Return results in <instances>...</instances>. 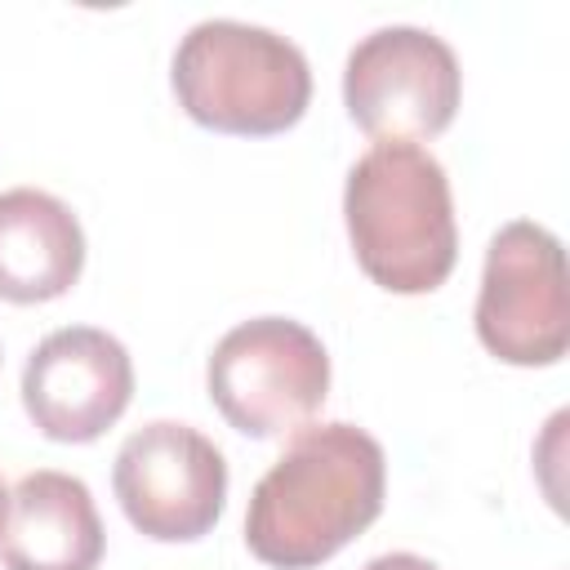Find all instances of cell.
Masks as SVG:
<instances>
[{"label":"cell","instance_id":"6da1fadb","mask_svg":"<svg viewBox=\"0 0 570 570\" xmlns=\"http://www.w3.org/2000/svg\"><path fill=\"white\" fill-rule=\"evenodd\" d=\"M383 490L387 459L365 428L307 423L254 485L245 543L263 566L312 570L383 512Z\"/></svg>","mask_w":570,"mask_h":570},{"label":"cell","instance_id":"7a4b0ae2","mask_svg":"<svg viewBox=\"0 0 570 570\" xmlns=\"http://www.w3.org/2000/svg\"><path fill=\"white\" fill-rule=\"evenodd\" d=\"M343 218L361 272L392 294H432L454 272L450 178L419 142H374L347 169Z\"/></svg>","mask_w":570,"mask_h":570},{"label":"cell","instance_id":"3957f363","mask_svg":"<svg viewBox=\"0 0 570 570\" xmlns=\"http://www.w3.org/2000/svg\"><path fill=\"white\" fill-rule=\"evenodd\" d=\"M178 107L218 134H281L312 98V67L294 40L272 27L205 18L174 49Z\"/></svg>","mask_w":570,"mask_h":570},{"label":"cell","instance_id":"277c9868","mask_svg":"<svg viewBox=\"0 0 570 570\" xmlns=\"http://www.w3.org/2000/svg\"><path fill=\"white\" fill-rule=\"evenodd\" d=\"M205 383L236 432L267 441L312 423L330 392V356L303 321L254 316L218 338Z\"/></svg>","mask_w":570,"mask_h":570},{"label":"cell","instance_id":"5b68a950","mask_svg":"<svg viewBox=\"0 0 570 570\" xmlns=\"http://www.w3.org/2000/svg\"><path fill=\"white\" fill-rule=\"evenodd\" d=\"M476 338L508 365H552L566 356V254L548 227L517 218L490 236L476 289Z\"/></svg>","mask_w":570,"mask_h":570},{"label":"cell","instance_id":"8992f818","mask_svg":"<svg viewBox=\"0 0 570 570\" xmlns=\"http://www.w3.org/2000/svg\"><path fill=\"white\" fill-rule=\"evenodd\" d=\"M463 94L454 49L410 22H392L352 45L343 67L347 116L379 142H419L441 134Z\"/></svg>","mask_w":570,"mask_h":570},{"label":"cell","instance_id":"52a82bcc","mask_svg":"<svg viewBox=\"0 0 570 570\" xmlns=\"http://www.w3.org/2000/svg\"><path fill=\"white\" fill-rule=\"evenodd\" d=\"M129 525L160 543H187L214 530L227 503V459L191 423L156 419L125 436L111 468Z\"/></svg>","mask_w":570,"mask_h":570},{"label":"cell","instance_id":"ba28073f","mask_svg":"<svg viewBox=\"0 0 570 570\" xmlns=\"http://www.w3.org/2000/svg\"><path fill=\"white\" fill-rule=\"evenodd\" d=\"M134 396V361L120 338L67 325L36 343L22 370V405L49 441H98Z\"/></svg>","mask_w":570,"mask_h":570},{"label":"cell","instance_id":"9c48e42d","mask_svg":"<svg viewBox=\"0 0 570 570\" xmlns=\"http://www.w3.org/2000/svg\"><path fill=\"white\" fill-rule=\"evenodd\" d=\"M102 543L107 534L80 476L40 468L9 490L0 530L4 570H98Z\"/></svg>","mask_w":570,"mask_h":570},{"label":"cell","instance_id":"30bf717a","mask_svg":"<svg viewBox=\"0 0 570 570\" xmlns=\"http://www.w3.org/2000/svg\"><path fill=\"white\" fill-rule=\"evenodd\" d=\"M80 267L85 232L58 196L40 187L0 191V298L49 303L80 281Z\"/></svg>","mask_w":570,"mask_h":570},{"label":"cell","instance_id":"8fae6325","mask_svg":"<svg viewBox=\"0 0 570 570\" xmlns=\"http://www.w3.org/2000/svg\"><path fill=\"white\" fill-rule=\"evenodd\" d=\"M361 570H441V566L428 561V557H419V552H383V557L365 561Z\"/></svg>","mask_w":570,"mask_h":570},{"label":"cell","instance_id":"7c38bea8","mask_svg":"<svg viewBox=\"0 0 570 570\" xmlns=\"http://www.w3.org/2000/svg\"><path fill=\"white\" fill-rule=\"evenodd\" d=\"M4 517H9V490H4V481H0V530H4Z\"/></svg>","mask_w":570,"mask_h":570}]
</instances>
